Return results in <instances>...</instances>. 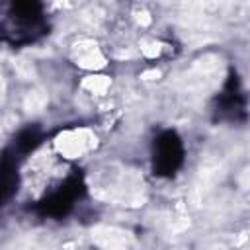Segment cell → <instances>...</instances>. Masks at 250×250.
<instances>
[{"label":"cell","mask_w":250,"mask_h":250,"mask_svg":"<svg viewBox=\"0 0 250 250\" xmlns=\"http://www.w3.org/2000/svg\"><path fill=\"white\" fill-rule=\"evenodd\" d=\"M160 76V72L158 70H146V72H143V80H154V78H158Z\"/></svg>","instance_id":"9c48e42d"},{"label":"cell","mask_w":250,"mask_h":250,"mask_svg":"<svg viewBox=\"0 0 250 250\" xmlns=\"http://www.w3.org/2000/svg\"><path fill=\"white\" fill-rule=\"evenodd\" d=\"M92 240L104 250H113V248H127L131 236L127 230H121L117 227H96L92 230Z\"/></svg>","instance_id":"3957f363"},{"label":"cell","mask_w":250,"mask_h":250,"mask_svg":"<svg viewBox=\"0 0 250 250\" xmlns=\"http://www.w3.org/2000/svg\"><path fill=\"white\" fill-rule=\"evenodd\" d=\"M47 105V94L43 90H31L25 100H23V107L29 111V113H37V111H43V107Z\"/></svg>","instance_id":"277c9868"},{"label":"cell","mask_w":250,"mask_h":250,"mask_svg":"<svg viewBox=\"0 0 250 250\" xmlns=\"http://www.w3.org/2000/svg\"><path fill=\"white\" fill-rule=\"evenodd\" d=\"M135 20H137V23H141L143 27L152 21V18H150V14H148L146 10H137V12H135Z\"/></svg>","instance_id":"ba28073f"},{"label":"cell","mask_w":250,"mask_h":250,"mask_svg":"<svg viewBox=\"0 0 250 250\" xmlns=\"http://www.w3.org/2000/svg\"><path fill=\"white\" fill-rule=\"evenodd\" d=\"M55 146L64 158H80L96 146V135L84 127L68 129V131H62L61 135H57Z\"/></svg>","instance_id":"6da1fadb"},{"label":"cell","mask_w":250,"mask_h":250,"mask_svg":"<svg viewBox=\"0 0 250 250\" xmlns=\"http://www.w3.org/2000/svg\"><path fill=\"white\" fill-rule=\"evenodd\" d=\"M82 88L88 90V92H92V94H104L109 88V78L107 76H102V74L86 76L82 80Z\"/></svg>","instance_id":"5b68a950"},{"label":"cell","mask_w":250,"mask_h":250,"mask_svg":"<svg viewBox=\"0 0 250 250\" xmlns=\"http://www.w3.org/2000/svg\"><path fill=\"white\" fill-rule=\"evenodd\" d=\"M2 100H4V78L0 74V104H2Z\"/></svg>","instance_id":"30bf717a"},{"label":"cell","mask_w":250,"mask_h":250,"mask_svg":"<svg viewBox=\"0 0 250 250\" xmlns=\"http://www.w3.org/2000/svg\"><path fill=\"white\" fill-rule=\"evenodd\" d=\"M16 68H18V72H20V76H23V78H29L31 74H33V66H31V62L29 61H18L16 62Z\"/></svg>","instance_id":"52a82bcc"},{"label":"cell","mask_w":250,"mask_h":250,"mask_svg":"<svg viewBox=\"0 0 250 250\" xmlns=\"http://www.w3.org/2000/svg\"><path fill=\"white\" fill-rule=\"evenodd\" d=\"M72 59L78 66L88 70H100L105 66V57L100 51L98 43L92 39H78L72 45Z\"/></svg>","instance_id":"7a4b0ae2"},{"label":"cell","mask_w":250,"mask_h":250,"mask_svg":"<svg viewBox=\"0 0 250 250\" xmlns=\"http://www.w3.org/2000/svg\"><path fill=\"white\" fill-rule=\"evenodd\" d=\"M160 51H162V43H158V41H154V39H143V41H141V53H143L145 57L154 59V57L160 55Z\"/></svg>","instance_id":"8992f818"}]
</instances>
